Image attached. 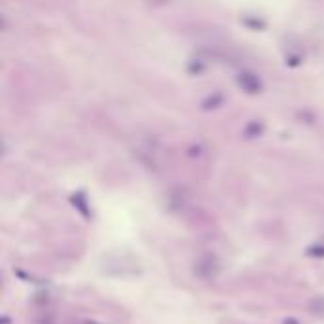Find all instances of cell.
<instances>
[{"label": "cell", "instance_id": "1", "mask_svg": "<svg viewBox=\"0 0 324 324\" xmlns=\"http://www.w3.org/2000/svg\"><path fill=\"white\" fill-rule=\"evenodd\" d=\"M237 84H239V87H243L247 93L262 91V82H260V78L250 74V72H243L241 76L237 78Z\"/></svg>", "mask_w": 324, "mask_h": 324}]
</instances>
